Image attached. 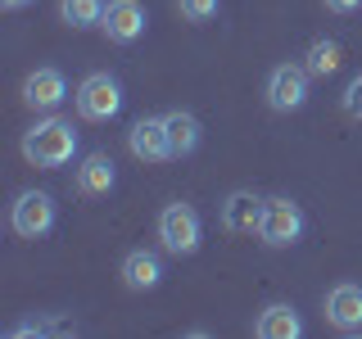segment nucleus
Instances as JSON below:
<instances>
[{
	"instance_id": "obj_1",
	"label": "nucleus",
	"mask_w": 362,
	"mask_h": 339,
	"mask_svg": "<svg viewBox=\"0 0 362 339\" xmlns=\"http://www.w3.org/2000/svg\"><path fill=\"white\" fill-rule=\"evenodd\" d=\"M23 158L32 167H64L77 154V127L68 118H41L37 127L23 131Z\"/></svg>"
},
{
	"instance_id": "obj_4",
	"label": "nucleus",
	"mask_w": 362,
	"mask_h": 339,
	"mask_svg": "<svg viewBox=\"0 0 362 339\" xmlns=\"http://www.w3.org/2000/svg\"><path fill=\"white\" fill-rule=\"evenodd\" d=\"M77 113L86 122H109L122 113V82L113 73H90L77 86Z\"/></svg>"
},
{
	"instance_id": "obj_12",
	"label": "nucleus",
	"mask_w": 362,
	"mask_h": 339,
	"mask_svg": "<svg viewBox=\"0 0 362 339\" xmlns=\"http://www.w3.org/2000/svg\"><path fill=\"white\" fill-rule=\"evenodd\" d=\"M258 222H263V199L254 190H231L222 203V226L231 235H245V231H258Z\"/></svg>"
},
{
	"instance_id": "obj_17",
	"label": "nucleus",
	"mask_w": 362,
	"mask_h": 339,
	"mask_svg": "<svg viewBox=\"0 0 362 339\" xmlns=\"http://www.w3.org/2000/svg\"><path fill=\"white\" fill-rule=\"evenodd\" d=\"M59 18L68 28H100L105 23V0H59Z\"/></svg>"
},
{
	"instance_id": "obj_6",
	"label": "nucleus",
	"mask_w": 362,
	"mask_h": 339,
	"mask_svg": "<svg viewBox=\"0 0 362 339\" xmlns=\"http://www.w3.org/2000/svg\"><path fill=\"white\" fill-rule=\"evenodd\" d=\"M54 218H59V208H54V199L45 195V190H23V195L14 199V213H9L14 235H23V240H41V235H50Z\"/></svg>"
},
{
	"instance_id": "obj_5",
	"label": "nucleus",
	"mask_w": 362,
	"mask_h": 339,
	"mask_svg": "<svg viewBox=\"0 0 362 339\" xmlns=\"http://www.w3.org/2000/svg\"><path fill=\"white\" fill-rule=\"evenodd\" d=\"M308 82H313V73L303 64H276L267 73V109H276V113H299L303 105H308Z\"/></svg>"
},
{
	"instance_id": "obj_3",
	"label": "nucleus",
	"mask_w": 362,
	"mask_h": 339,
	"mask_svg": "<svg viewBox=\"0 0 362 339\" xmlns=\"http://www.w3.org/2000/svg\"><path fill=\"white\" fill-rule=\"evenodd\" d=\"M158 240H163L168 254L186 258L195 254L199 240H204V226H199V213L190 208V203H163V213H158Z\"/></svg>"
},
{
	"instance_id": "obj_19",
	"label": "nucleus",
	"mask_w": 362,
	"mask_h": 339,
	"mask_svg": "<svg viewBox=\"0 0 362 339\" xmlns=\"http://www.w3.org/2000/svg\"><path fill=\"white\" fill-rule=\"evenodd\" d=\"M339 109H344L354 122H362V73L344 86V95H339Z\"/></svg>"
},
{
	"instance_id": "obj_11",
	"label": "nucleus",
	"mask_w": 362,
	"mask_h": 339,
	"mask_svg": "<svg viewBox=\"0 0 362 339\" xmlns=\"http://www.w3.org/2000/svg\"><path fill=\"white\" fill-rule=\"evenodd\" d=\"M113 186H118V163H113L109 154H86L82 167H77V195L100 199V195H109Z\"/></svg>"
},
{
	"instance_id": "obj_15",
	"label": "nucleus",
	"mask_w": 362,
	"mask_h": 339,
	"mask_svg": "<svg viewBox=\"0 0 362 339\" xmlns=\"http://www.w3.org/2000/svg\"><path fill=\"white\" fill-rule=\"evenodd\" d=\"M163 122H168V141H173V158H186V154L199 150L204 127H199V118L190 109H168Z\"/></svg>"
},
{
	"instance_id": "obj_7",
	"label": "nucleus",
	"mask_w": 362,
	"mask_h": 339,
	"mask_svg": "<svg viewBox=\"0 0 362 339\" xmlns=\"http://www.w3.org/2000/svg\"><path fill=\"white\" fill-rule=\"evenodd\" d=\"M326 321L339 335H362V285L339 280V285L326 290Z\"/></svg>"
},
{
	"instance_id": "obj_8",
	"label": "nucleus",
	"mask_w": 362,
	"mask_h": 339,
	"mask_svg": "<svg viewBox=\"0 0 362 339\" xmlns=\"http://www.w3.org/2000/svg\"><path fill=\"white\" fill-rule=\"evenodd\" d=\"M127 145L141 163H168V158H173V141H168L163 118H136L132 131H127Z\"/></svg>"
},
{
	"instance_id": "obj_14",
	"label": "nucleus",
	"mask_w": 362,
	"mask_h": 339,
	"mask_svg": "<svg viewBox=\"0 0 362 339\" xmlns=\"http://www.w3.org/2000/svg\"><path fill=\"white\" fill-rule=\"evenodd\" d=\"M158 280H163V258L150 254V249H132L127 258H122V285L145 294V290H158Z\"/></svg>"
},
{
	"instance_id": "obj_10",
	"label": "nucleus",
	"mask_w": 362,
	"mask_h": 339,
	"mask_svg": "<svg viewBox=\"0 0 362 339\" xmlns=\"http://www.w3.org/2000/svg\"><path fill=\"white\" fill-rule=\"evenodd\" d=\"M105 37L118 41V45H132L136 37L145 32V5L141 0H109L105 5Z\"/></svg>"
},
{
	"instance_id": "obj_16",
	"label": "nucleus",
	"mask_w": 362,
	"mask_h": 339,
	"mask_svg": "<svg viewBox=\"0 0 362 339\" xmlns=\"http://www.w3.org/2000/svg\"><path fill=\"white\" fill-rule=\"evenodd\" d=\"M339 64H344V50H339V41H331V37L313 41L308 54H303V68H308L313 77H331V73H339Z\"/></svg>"
},
{
	"instance_id": "obj_18",
	"label": "nucleus",
	"mask_w": 362,
	"mask_h": 339,
	"mask_svg": "<svg viewBox=\"0 0 362 339\" xmlns=\"http://www.w3.org/2000/svg\"><path fill=\"white\" fill-rule=\"evenodd\" d=\"M177 9H181V18H190V23H209V18H218L222 0H177Z\"/></svg>"
},
{
	"instance_id": "obj_9",
	"label": "nucleus",
	"mask_w": 362,
	"mask_h": 339,
	"mask_svg": "<svg viewBox=\"0 0 362 339\" xmlns=\"http://www.w3.org/2000/svg\"><path fill=\"white\" fill-rule=\"evenodd\" d=\"M64 100H68V77L59 68H37V73H28V82H23V105L28 109L54 113Z\"/></svg>"
},
{
	"instance_id": "obj_20",
	"label": "nucleus",
	"mask_w": 362,
	"mask_h": 339,
	"mask_svg": "<svg viewBox=\"0 0 362 339\" xmlns=\"http://www.w3.org/2000/svg\"><path fill=\"white\" fill-rule=\"evenodd\" d=\"M331 14H354V9H362V0H322Z\"/></svg>"
},
{
	"instance_id": "obj_2",
	"label": "nucleus",
	"mask_w": 362,
	"mask_h": 339,
	"mask_svg": "<svg viewBox=\"0 0 362 339\" xmlns=\"http://www.w3.org/2000/svg\"><path fill=\"white\" fill-rule=\"evenodd\" d=\"M303 226H308V218H303V208L286 195L276 199H263V222H258V240H263L267 249H290L303 240Z\"/></svg>"
},
{
	"instance_id": "obj_21",
	"label": "nucleus",
	"mask_w": 362,
	"mask_h": 339,
	"mask_svg": "<svg viewBox=\"0 0 362 339\" xmlns=\"http://www.w3.org/2000/svg\"><path fill=\"white\" fill-rule=\"evenodd\" d=\"M0 5H5V9H28L32 0H0Z\"/></svg>"
},
{
	"instance_id": "obj_13",
	"label": "nucleus",
	"mask_w": 362,
	"mask_h": 339,
	"mask_svg": "<svg viewBox=\"0 0 362 339\" xmlns=\"http://www.w3.org/2000/svg\"><path fill=\"white\" fill-rule=\"evenodd\" d=\"M254 335L258 339H299L303 335V316L294 303H267L254 321Z\"/></svg>"
}]
</instances>
